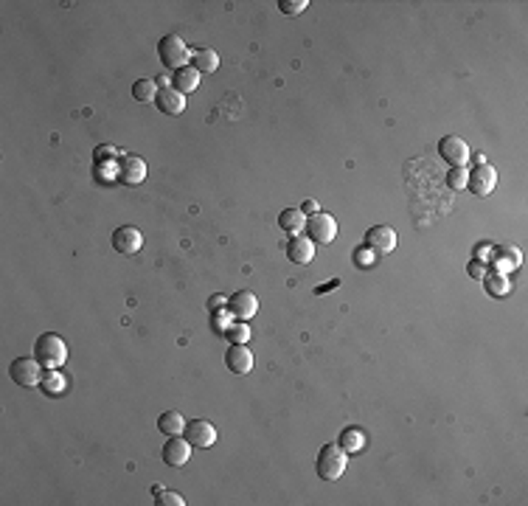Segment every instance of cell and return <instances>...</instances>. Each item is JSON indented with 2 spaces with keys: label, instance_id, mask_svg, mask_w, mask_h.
<instances>
[{
  "label": "cell",
  "instance_id": "obj_12",
  "mask_svg": "<svg viewBox=\"0 0 528 506\" xmlns=\"http://www.w3.org/2000/svg\"><path fill=\"white\" fill-rule=\"evenodd\" d=\"M225 366L233 374H250L253 368V352L245 343H230L225 352Z\"/></svg>",
  "mask_w": 528,
  "mask_h": 506
},
{
  "label": "cell",
  "instance_id": "obj_1",
  "mask_svg": "<svg viewBox=\"0 0 528 506\" xmlns=\"http://www.w3.org/2000/svg\"><path fill=\"white\" fill-rule=\"evenodd\" d=\"M34 358L40 360L43 368L65 366V360H68V343H65V338L62 335H54V332L40 335L37 343H34Z\"/></svg>",
  "mask_w": 528,
  "mask_h": 506
},
{
  "label": "cell",
  "instance_id": "obj_26",
  "mask_svg": "<svg viewBox=\"0 0 528 506\" xmlns=\"http://www.w3.org/2000/svg\"><path fill=\"white\" fill-rule=\"evenodd\" d=\"M447 183H450V188H455V191H464V188H467V183H469V175H467V169H450V175H447Z\"/></svg>",
  "mask_w": 528,
  "mask_h": 506
},
{
  "label": "cell",
  "instance_id": "obj_17",
  "mask_svg": "<svg viewBox=\"0 0 528 506\" xmlns=\"http://www.w3.org/2000/svg\"><path fill=\"white\" fill-rule=\"evenodd\" d=\"M278 228L287 231L290 236H301L307 228V214L301 208H287V211L278 214Z\"/></svg>",
  "mask_w": 528,
  "mask_h": 506
},
{
  "label": "cell",
  "instance_id": "obj_2",
  "mask_svg": "<svg viewBox=\"0 0 528 506\" xmlns=\"http://www.w3.org/2000/svg\"><path fill=\"white\" fill-rule=\"evenodd\" d=\"M346 464H349V453L340 445H323L315 461V472L320 481H337L346 472Z\"/></svg>",
  "mask_w": 528,
  "mask_h": 506
},
{
  "label": "cell",
  "instance_id": "obj_3",
  "mask_svg": "<svg viewBox=\"0 0 528 506\" xmlns=\"http://www.w3.org/2000/svg\"><path fill=\"white\" fill-rule=\"evenodd\" d=\"M158 56H161L163 68H169V71H180V68H186V65H188L191 51H188V46L183 43V37H177V34H166V37L158 43Z\"/></svg>",
  "mask_w": 528,
  "mask_h": 506
},
{
  "label": "cell",
  "instance_id": "obj_13",
  "mask_svg": "<svg viewBox=\"0 0 528 506\" xmlns=\"http://www.w3.org/2000/svg\"><path fill=\"white\" fill-rule=\"evenodd\" d=\"M191 459V445L186 436H166V445H163V461L169 467H183L186 461Z\"/></svg>",
  "mask_w": 528,
  "mask_h": 506
},
{
  "label": "cell",
  "instance_id": "obj_6",
  "mask_svg": "<svg viewBox=\"0 0 528 506\" xmlns=\"http://www.w3.org/2000/svg\"><path fill=\"white\" fill-rule=\"evenodd\" d=\"M304 231H307V236L315 245H329V242L337 236V223H335L332 214L318 211V214H312L307 220V228Z\"/></svg>",
  "mask_w": 528,
  "mask_h": 506
},
{
  "label": "cell",
  "instance_id": "obj_4",
  "mask_svg": "<svg viewBox=\"0 0 528 506\" xmlns=\"http://www.w3.org/2000/svg\"><path fill=\"white\" fill-rule=\"evenodd\" d=\"M9 377L20 385V388H34L43 383V366L37 358H17L9 366Z\"/></svg>",
  "mask_w": 528,
  "mask_h": 506
},
{
  "label": "cell",
  "instance_id": "obj_9",
  "mask_svg": "<svg viewBox=\"0 0 528 506\" xmlns=\"http://www.w3.org/2000/svg\"><path fill=\"white\" fill-rule=\"evenodd\" d=\"M113 248L121 256H135L143 248V233L135 228V226H121V228L113 231Z\"/></svg>",
  "mask_w": 528,
  "mask_h": 506
},
{
  "label": "cell",
  "instance_id": "obj_30",
  "mask_svg": "<svg viewBox=\"0 0 528 506\" xmlns=\"http://www.w3.org/2000/svg\"><path fill=\"white\" fill-rule=\"evenodd\" d=\"M155 498H158V501H155L158 506H183V504H186V501H183L177 492H166V490H163L161 495H155Z\"/></svg>",
  "mask_w": 528,
  "mask_h": 506
},
{
  "label": "cell",
  "instance_id": "obj_29",
  "mask_svg": "<svg viewBox=\"0 0 528 506\" xmlns=\"http://www.w3.org/2000/svg\"><path fill=\"white\" fill-rule=\"evenodd\" d=\"M118 152L113 149V146H96V152H93V161L98 163V166H104V161H113Z\"/></svg>",
  "mask_w": 528,
  "mask_h": 506
},
{
  "label": "cell",
  "instance_id": "obj_22",
  "mask_svg": "<svg viewBox=\"0 0 528 506\" xmlns=\"http://www.w3.org/2000/svg\"><path fill=\"white\" fill-rule=\"evenodd\" d=\"M362 445H365V439H362V430H360V427H346V430L340 433V447H343L349 456L357 453Z\"/></svg>",
  "mask_w": 528,
  "mask_h": 506
},
{
  "label": "cell",
  "instance_id": "obj_32",
  "mask_svg": "<svg viewBox=\"0 0 528 506\" xmlns=\"http://www.w3.org/2000/svg\"><path fill=\"white\" fill-rule=\"evenodd\" d=\"M225 301H228V298H225V295H211V301H208V307H211V313H214V310H217V307H222V304H225Z\"/></svg>",
  "mask_w": 528,
  "mask_h": 506
},
{
  "label": "cell",
  "instance_id": "obj_18",
  "mask_svg": "<svg viewBox=\"0 0 528 506\" xmlns=\"http://www.w3.org/2000/svg\"><path fill=\"white\" fill-rule=\"evenodd\" d=\"M191 68H197L200 74H214L220 68V54L211 48H194L191 51Z\"/></svg>",
  "mask_w": 528,
  "mask_h": 506
},
{
  "label": "cell",
  "instance_id": "obj_8",
  "mask_svg": "<svg viewBox=\"0 0 528 506\" xmlns=\"http://www.w3.org/2000/svg\"><path fill=\"white\" fill-rule=\"evenodd\" d=\"M228 310L236 321H250L256 313H259V298L250 293V290H239L228 298Z\"/></svg>",
  "mask_w": 528,
  "mask_h": 506
},
{
  "label": "cell",
  "instance_id": "obj_21",
  "mask_svg": "<svg viewBox=\"0 0 528 506\" xmlns=\"http://www.w3.org/2000/svg\"><path fill=\"white\" fill-rule=\"evenodd\" d=\"M40 385H43V391L48 397H62L65 388H68V380H65V374H59V368H48V374L43 377Z\"/></svg>",
  "mask_w": 528,
  "mask_h": 506
},
{
  "label": "cell",
  "instance_id": "obj_5",
  "mask_svg": "<svg viewBox=\"0 0 528 506\" xmlns=\"http://www.w3.org/2000/svg\"><path fill=\"white\" fill-rule=\"evenodd\" d=\"M183 436L188 439L191 447L205 450V447H214V445H217V436H220V433H217V427H214L208 419H194V422H186Z\"/></svg>",
  "mask_w": 528,
  "mask_h": 506
},
{
  "label": "cell",
  "instance_id": "obj_14",
  "mask_svg": "<svg viewBox=\"0 0 528 506\" xmlns=\"http://www.w3.org/2000/svg\"><path fill=\"white\" fill-rule=\"evenodd\" d=\"M365 245L374 253H391L396 248V231L391 226H374L365 233Z\"/></svg>",
  "mask_w": 528,
  "mask_h": 506
},
{
  "label": "cell",
  "instance_id": "obj_7",
  "mask_svg": "<svg viewBox=\"0 0 528 506\" xmlns=\"http://www.w3.org/2000/svg\"><path fill=\"white\" fill-rule=\"evenodd\" d=\"M439 152L447 163H452V169H467V163H469V146H467V141H461L458 136L441 138Z\"/></svg>",
  "mask_w": 528,
  "mask_h": 506
},
{
  "label": "cell",
  "instance_id": "obj_19",
  "mask_svg": "<svg viewBox=\"0 0 528 506\" xmlns=\"http://www.w3.org/2000/svg\"><path fill=\"white\" fill-rule=\"evenodd\" d=\"M197 85H200V71L191 68V65H186V68H180V71L172 74V88L180 91L183 96H186V93H194L197 91Z\"/></svg>",
  "mask_w": 528,
  "mask_h": 506
},
{
  "label": "cell",
  "instance_id": "obj_28",
  "mask_svg": "<svg viewBox=\"0 0 528 506\" xmlns=\"http://www.w3.org/2000/svg\"><path fill=\"white\" fill-rule=\"evenodd\" d=\"M230 318H233V315H230V310H228V313H222V307H220V313L214 310V329H217V332H222V335H225V332L230 329V323H233V321H230Z\"/></svg>",
  "mask_w": 528,
  "mask_h": 506
},
{
  "label": "cell",
  "instance_id": "obj_23",
  "mask_svg": "<svg viewBox=\"0 0 528 506\" xmlns=\"http://www.w3.org/2000/svg\"><path fill=\"white\" fill-rule=\"evenodd\" d=\"M158 82H152V79H138L135 85H132V96H135V101H155V96H158Z\"/></svg>",
  "mask_w": 528,
  "mask_h": 506
},
{
  "label": "cell",
  "instance_id": "obj_11",
  "mask_svg": "<svg viewBox=\"0 0 528 506\" xmlns=\"http://www.w3.org/2000/svg\"><path fill=\"white\" fill-rule=\"evenodd\" d=\"M475 163H478V166H475V172L469 175V183H467V188H469L472 194H481V197H484V194H489V191L494 188V183H497V172H494V169L486 163L484 158H478Z\"/></svg>",
  "mask_w": 528,
  "mask_h": 506
},
{
  "label": "cell",
  "instance_id": "obj_10",
  "mask_svg": "<svg viewBox=\"0 0 528 506\" xmlns=\"http://www.w3.org/2000/svg\"><path fill=\"white\" fill-rule=\"evenodd\" d=\"M116 172H118V181L127 186H138L146 181V163H143V158H138V155H124V158L116 163Z\"/></svg>",
  "mask_w": 528,
  "mask_h": 506
},
{
  "label": "cell",
  "instance_id": "obj_24",
  "mask_svg": "<svg viewBox=\"0 0 528 506\" xmlns=\"http://www.w3.org/2000/svg\"><path fill=\"white\" fill-rule=\"evenodd\" d=\"M225 335H228V340H230V343H248V338H250V326H248V321H233Z\"/></svg>",
  "mask_w": 528,
  "mask_h": 506
},
{
  "label": "cell",
  "instance_id": "obj_25",
  "mask_svg": "<svg viewBox=\"0 0 528 506\" xmlns=\"http://www.w3.org/2000/svg\"><path fill=\"white\" fill-rule=\"evenodd\" d=\"M486 287H489V293H492V295H506V293L512 290V281H509L506 273H497V276H489Z\"/></svg>",
  "mask_w": 528,
  "mask_h": 506
},
{
  "label": "cell",
  "instance_id": "obj_27",
  "mask_svg": "<svg viewBox=\"0 0 528 506\" xmlns=\"http://www.w3.org/2000/svg\"><path fill=\"white\" fill-rule=\"evenodd\" d=\"M307 6H309V0H281V3H278V9H281L284 14H301Z\"/></svg>",
  "mask_w": 528,
  "mask_h": 506
},
{
  "label": "cell",
  "instance_id": "obj_16",
  "mask_svg": "<svg viewBox=\"0 0 528 506\" xmlns=\"http://www.w3.org/2000/svg\"><path fill=\"white\" fill-rule=\"evenodd\" d=\"M287 259L295 265H309L315 259V242L309 236H293V242L287 245Z\"/></svg>",
  "mask_w": 528,
  "mask_h": 506
},
{
  "label": "cell",
  "instance_id": "obj_15",
  "mask_svg": "<svg viewBox=\"0 0 528 506\" xmlns=\"http://www.w3.org/2000/svg\"><path fill=\"white\" fill-rule=\"evenodd\" d=\"M155 104H158V110H161L163 116H180V113L186 110V96L169 85V88H161V91H158Z\"/></svg>",
  "mask_w": 528,
  "mask_h": 506
},
{
  "label": "cell",
  "instance_id": "obj_33",
  "mask_svg": "<svg viewBox=\"0 0 528 506\" xmlns=\"http://www.w3.org/2000/svg\"><path fill=\"white\" fill-rule=\"evenodd\" d=\"M472 273H475V278H484L481 273H484V268H481V262H472Z\"/></svg>",
  "mask_w": 528,
  "mask_h": 506
},
{
  "label": "cell",
  "instance_id": "obj_20",
  "mask_svg": "<svg viewBox=\"0 0 528 506\" xmlns=\"http://www.w3.org/2000/svg\"><path fill=\"white\" fill-rule=\"evenodd\" d=\"M158 430H161L163 436H183L186 419H183L180 411H163V414L158 416Z\"/></svg>",
  "mask_w": 528,
  "mask_h": 506
},
{
  "label": "cell",
  "instance_id": "obj_31",
  "mask_svg": "<svg viewBox=\"0 0 528 506\" xmlns=\"http://www.w3.org/2000/svg\"><path fill=\"white\" fill-rule=\"evenodd\" d=\"M318 208H320V206H318V203H315V200H307V203H304V206H301V211H304V214H307V217H312V214H318Z\"/></svg>",
  "mask_w": 528,
  "mask_h": 506
}]
</instances>
